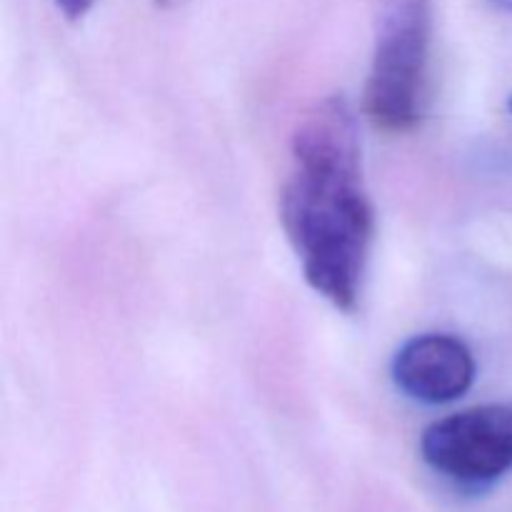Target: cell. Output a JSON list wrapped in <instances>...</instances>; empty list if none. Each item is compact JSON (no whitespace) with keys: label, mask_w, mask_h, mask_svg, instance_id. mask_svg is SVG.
<instances>
[{"label":"cell","mask_w":512,"mask_h":512,"mask_svg":"<svg viewBox=\"0 0 512 512\" xmlns=\"http://www.w3.org/2000/svg\"><path fill=\"white\" fill-rule=\"evenodd\" d=\"M95 0H55L60 13L65 15L68 20H80L90 8H93Z\"/></svg>","instance_id":"cell-5"},{"label":"cell","mask_w":512,"mask_h":512,"mask_svg":"<svg viewBox=\"0 0 512 512\" xmlns=\"http://www.w3.org/2000/svg\"><path fill=\"white\" fill-rule=\"evenodd\" d=\"M490 5H493L495 10H500V13H510L512 15V0H488Z\"/></svg>","instance_id":"cell-6"},{"label":"cell","mask_w":512,"mask_h":512,"mask_svg":"<svg viewBox=\"0 0 512 512\" xmlns=\"http://www.w3.org/2000/svg\"><path fill=\"white\" fill-rule=\"evenodd\" d=\"M393 380L418 403H453L475 383L473 350L465 340L448 333L415 335L395 353Z\"/></svg>","instance_id":"cell-4"},{"label":"cell","mask_w":512,"mask_h":512,"mask_svg":"<svg viewBox=\"0 0 512 512\" xmlns=\"http://www.w3.org/2000/svg\"><path fill=\"white\" fill-rule=\"evenodd\" d=\"M510 110H512V98H510Z\"/></svg>","instance_id":"cell-8"},{"label":"cell","mask_w":512,"mask_h":512,"mask_svg":"<svg viewBox=\"0 0 512 512\" xmlns=\"http://www.w3.org/2000/svg\"><path fill=\"white\" fill-rule=\"evenodd\" d=\"M290 160L280 190V223L310 288L353 313L363 295L375 210L348 98L330 95L305 113L293 133Z\"/></svg>","instance_id":"cell-1"},{"label":"cell","mask_w":512,"mask_h":512,"mask_svg":"<svg viewBox=\"0 0 512 512\" xmlns=\"http://www.w3.org/2000/svg\"><path fill=\"white\" fill-rule=\"evenodd\" d=\"M433 473L463 488H488L512 470V405H475L435 420L420 438Z\"/></svg>","instance_id":"cell-3"},{"label":"cell","mask_w":512,"mask_h":512,"mask_svg":"<svg viewBox=\"0 0 512 512\" xmlns=\"http://www.w3.org/2000/svg\"><path fill=\"white\" fill-rule=\"evenodd\" d=\"M375 45L365 83V113L385 133L423 120L433 55V0H373Z\"/></svg>","instance_id":"cell-2"},{"label":"cell","mask_w":512,"mask_h":512,"mask_svg":"<svg viewBox=\"0 0 512 512\" xmlns=\"http://www.w3.org/2000/svg\"><path fill=\"white\" fill-rule=\"evenodd\" d=\"M173 3H178V0H158V5H173Z\"/></svg>","instance_id":"cell-7"}]
</instances>
